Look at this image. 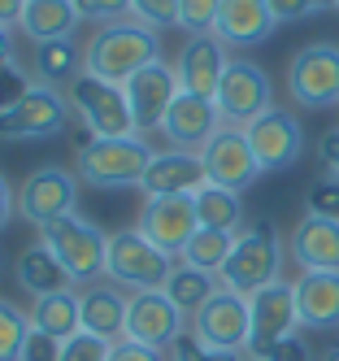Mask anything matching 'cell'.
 Instances as JSON below:
<instances>
[{
    "instance_id": "9a60e30c",
    "label": "cell",
    "mask_w": 339,
    "mask_h": 361,
    "mask_svg": "<svg viewBox=\"0 0 339 361\" xmlns=\"http://www.w3.org/2000/svg\"><path fill=\"white\" fill-rule=\"evenodd\" d=\"M122 92H126L130 118H135V135L144 140L148 131H161L166 109L174 105V96H178L183 87H178L174 66L152 61V66H144V70L135 74V79H126V83H122Z\"/></svg>"
},
{
    "instance_id": "bcb514c9",
    "label": "cell",
    "mask_w": 339,
    "mask_h": 361,
    "mask_svg": "<svg viewBox=\"0 0 339 361\" xmlns=\"http://www.w3.org/2000/svg\"><path fill=\"white\" fill-rule=\"evenodd\" d=\"M22 9H26V0H0V27H13V22H22Z\"/></svg>"
},
{
    "instance_id": "4316f807",
    "label": "cell",
    "mask_w": 339,
    "mask_h": 361,
    "mask_svg": "<svg viewBox=\"0 0 339 361\" xmlns=\"http://www.w3.org/2000/svg\"><path fill=\"white\" fill-rule=\"evenodd\" d=\"M18 288H22L26 296H52V292L74 288V283H70V274L61 270V262L52 257V248H48L44 240H35L31 248L18 257Z\"/></svg>"
},
{
    "instance_id": "9c48e42d",
    "label": "cell",
    "mask_w": 339,
    "mask_h": 361,
    "mask_svg": "<svg viewBox=\"0 0 339 361\" xmlns=\"http://www.w3.org/2000/svg\"><path fill=\"white\" fill-rule=\"evenodd\" d=\"M74 204H78V178L61 166H39L18 188V218H26L35 231L78 214Z\"/></svg>"
},
{
    "instance_id": "83f0119b",
    "label": "cell",
    "mask_w": 339,
    "mask_h": 361,
    "mask_svg": "<svg viewBox=\"0 0 339 361\" xmlns=\"http://www.w3.org/2000/svg\"><path fill=\"white\" fill-rule=\"evenodd\" d=\"M31 326L52 335V340H70L78 335V288H66V292H52V296H35L31 300Z\"/></svg>"
},
{
    "instance_id": "3957f363",
    "label": "cell",
    "mask_w": 339,
    "mask_h": 361,
    "mask_svg": "<svg viewBox=\"0 0 339 361\" xmlns=\"http://www.w3.org/2000/svg\"><path fill=\"white\" fill-rule=\"evenodd\" d=\"M148 161H152V148L140 135H126V140H96L92 135L87 144H78V178L100 192L140 188Z\"/></svg>"
},
{
    "instance_id": "5bb4252c",
    "label": "cell",
    "mask_w": 339,
    "mask_h": 361,
    "mask_svg": "<svg viewBox=\"0 0 339 361\" xmlns=\"http://www.w3.org/2000/svg\"><path fill=\"white\" fill-rule=\"evenodd\" d=\"M248 309H252V335H248V357L266 353L270 344L287 340V335L300 331V309H296V288L287 279L270 283L248 296Z\"/></svg>"
},
{
    "instance_id": "2e32d148",
    "label": "cell",
    "mask_w": 339,
    "mask_h": 361,
    "mask_svg": "<svg viewBox=\"0 0 339 361\" xmlns=\"http://www.w3.org/2000/svg\"><path fill=\"white\" fill-rule=\"evenodd\" d=\"M244 135L257 152V161L261 170H292L300 161V152H304V126L292 109H270V114H261L257 122L244 126Z\"/></svg>"
},
{
    "instance_id": "6da1fadb",
    "label": "cell",
    "mask_w": 339,
    "mask_h": 361,
    "mask_svg": "<svg viewBox=\"0 0 339 361\" xmlns=\"http://www.w3.org/2000/svg\"><path fill=\"white\" fill-rule=\"evenodd\" d=\"M83 57H87V74L122 87L144 66L161 61V39H156V31L140 27V22H104L83 44Z\"/></svg>"
},
{
    "instance_id": "4fadbf2b",
    "label": "cell",
    "mask_w": 339,
    "mask_h": 361,
    "mask_svg": "<svg viewBox=\"0 0 339 361\" xmlns=\"http://www.w3.org/2000/svg\"><path fill=\"white\" fill-rule=\"evenodd\" d=\"M192 335L204 340L209 348H226V353H248V335H252V309L248 296L218 288L200 305V314L192 318Z\"/></svg>"
},
{
    "instance_id": "4dcf8cb0",
    "label": "cell",
    "mask_w": 339,
    "mask_h": 361,
    "mask_svg": "<svg viewBox=\"0 0 339 361\" xmlns=\"http://www.w3.org/2000/svg\"><path fill=\"white\" fill-rule=\"evenodd\" d=\"M230 248H235V235H230V231H204V226H200L196 235L187 240V248H183L178 262L200 266V270H209V274H222Z\"/></svg>"
},
{
    "instance_id": "ac0fdd59",
    "label": "cell",
    "mask_w": 339,
    "mask_h": 361,
    "mask_svg": "<svg viewBox=\"0 0 339 361\" xmlns=\"http://www.w3.org/2000/svg\"><path fill=\"white\" fill-rule=\"evenodd\" d=\"M226 66H230V48H226L214 31H204V35H187V44L178 48L174 74H178V87H183V92L214 100L222 74H226Z\"/></svg>"
},
{
    "instance_id": "ee69618b",
    "label": "cell",
    "mask_w": 339,
    "mask_h": 361,
    "mask_svg": "<svg viewBox=\"0 0 339 361\" xmlns=\"http://www.w3.org/2000/svg\"><path fill=\"white\" fill-rule=\"evenodd\" d=\"M318 161H322V170H326V174H335V178H339V126H331V131L318 140Z\"/></svg>"
},
{
    "instance_id": "c3c4849f",
    "label": "cell",
    "mask_w": 339,
    "mask_h": 361,
    "mask_svg": "<svg viewBox=\"0 0 339 361\" xmlns=\"http://www.w3.org/2000/svg\"><path fill=\"white\" fill-rule=\"evenodd\" d=\"M318 361H339V340H335V344H326V348H322V357H318Z\"/></svg>"
},
{
    "instance_id": "ba28073f",
    "label": "cell",
    "mask_w": 339,
    "mask_h": 361,
    "mask_svg": "<svg viewBox=\"0 0 339 361\" xmlns=\"http://www.w3.org/2000/svg\"><path fill=\"white\" fill-rule=\"evenodd\" d=\"M70 122V100L57 87L35 83L13 109L0 114V140L9 144H31V140H57Z\"/></svg>"
},
{
    "instance_id": "603a6c76",
    "label": "cell",
    "mask_w": 339,
    "mask_h": 361,
    "mask_svg": "<svg viewBox=\"0 0 339 361\" xmlns=\"http://www.w3.org/2000/svg\"><path fill=\"white\" fill-rule=\"evenodd\" d=\"M126 305H130V296H122V288L109 279L92 283V288H78V326L87 335L118 344L126 331Z\"/></svg>"
},
{
    "instance_id": "1f68e13d",
    "label": "cell",
    "mask_w": 339,
    "mask_h": 361,
    "mask_svg": "<svg viewBox=\"0 0 339 361\" xmlns=\"http://www.w3.org/2000/svg\"><path fill=\"white\" fill-rule=\"evenodd\" d=\"M26 335H31V318L22 309H13L9 300H0V361H18Z\"/></svg>"
},
{
    "instance_id": "f35d334b",
    "label": "cell",
    "mask_w": 339,
    "mask_h": 361,
    "mask_svg": "<svg viewBox=\"0 0 339 361\" xmlns=\"http://www.w3.org/2000/svg\"><path fill=\"white\" fill-rule=\"evenodd\" d=\"M74 9L83 22H122L130 13V0H74Z\"/></svg>"
},
{
    "instance_id": "e0dca14e",
    "label": "cell",
    "mask_w": 339,
    "mask_h": 361,
    "mask_svg": "<svg viewBox=\"0 0 339 361\" xmlns=\"http://www.w3.org/2000/svg\"><path fill=\"white\" fill-rule=\"evenodd\" d=\"M140 235H148L161 252H170L174 262L183 257L187 240L200 231L196 222V200L192 196H152L144 200V214H140Z\"/></svg>"
},
{
    "instance_id": "7dc6e473",
    "label": "cell",
    "mask_w": 339,
    "mask_h": 361,
    "mask_svg": "<svg viewBox=\"0 0 339 361\" xmlns=\"http://www.w3.org/2000/svg\"><path fill=\"white\" fill-rule=\"evenodd\" d=\"M5 61H13V35L0 27V66H5Z\"/></svg>"
},
{
    "instance_id": "d6a6232c",
    "label": "cell",
    "mask_w": 339,
    "mask_h": 361,
    "mask_svg": "<svg viewBox=\"0 0 339 361\" xmlns=\"http://www.w3.org/2000/svg\"><path fill=\"white\" fill-rule=\"evenodd\" d=\"M304 214H318V218H335L339 222V178L335 174H318L304 192Z\"/></svg>"
},
{
    "instance_id": "d4e9b609",
    "label": "cell",
    "mask_w": 339,
    "mask_h": 361,
    "mask_svg": "<svg viewBox=\"0 0 339 361\" xmlns=\"http://www.w3.org/2000/svg\"><path fill=\"white\" fill-rule=\"evenodd\" d=\"M83 74H87V57H83V48H78L74 39L35 44V83L57 87V92H70Z\"/></svg>"
},
{
    "instance_id": "52a82bcc",
    "label": "cell",
    "mask_w": 339,
    "mask_h": 361,
    "mask_svg": "<svg viewBox=\"0 0 339 361\" xmlns=\"http://www.w3.org/2000/svg\"><path fill=\"white\" fill-rule=\"evenodd\" d=\"M214 105H218V114H222L226 126H240V131H244L248 122H257L261 114L274 109V83H270V74L261 70L257 61L230 57L222 83H218Z\"/></svg>"
},
{
    "instance_id": "7c38bea8",
    "label": "cell",
    "mask_w": 339,
    "mask_h": 361,
    "mask_svg": "<svg viewBox=\"0 0 339 361\" xmlns=\"http://www.w3.org/2000/svg\"><path fill=\"white\" fill-rule=\"evenodd\" d=\"M200 166H204V178L214 188L240 192V196L257 183L261 174H266V170H261V161H257V152H252V144H248V135L240 131V126H222V131L200 148Z\"/></svg>"
},
{
    "instance_id": "30bf717a",
    "label": "cell",
    "mask_w": 339,
    "mask_h": 361,
    "mask_svg": "<svg viewBox=\"0 0 339 361\" xmlns=\"http://www.w3.org/2000/svg\"><path fill=\"white\" fill-rule=\"evenodd\" d=\"M70 105L78 109L87 135H96V140H126V135H135V118H130L126 92L118 83H104V79H96V74H83V79L70 87Z\"/></svg>"
},
{
    "instance_id": "8fae6325",
    "label": "cell",
    "mask_w": 339,
    "mask_h": 361,
    "mask_svg": "<svg viewBox=\"0 0 339 361\" xmlns=\"http://www.w3.org/2000/svg\"><path fill=\"white\" fill-rule=\"evenodd\" d=\"M187 322H192V318L183 314V309H178L161 288H152V292H130L122 340L144 344V348H156V353H170L174 340L187 331Z\"/></svg>"
},
{
    "instance_id": "d590c367",
    "label": "cell",
    "mask_w": 339,
    "mask_h": 361,
    "mask_svg": "<svg viewBox=\"0 0 339 361\" xmlns=\"http://www.w3.org/2000/svg\"><path fill=\"white\" fill-rule=\"evenodd\" d=\"M218 9H222V0H178V27L187 35H204V31H214Z\"/></svg>"
},
{
    "instance_id": "b9f144b4",
    "label": "cell",
    "mask_w": 339,
    "mask_h": 361,
    "mask_svg": "<svg viewBox=\"0 0 339 361\" xmlns=\"http://www.w3.org/2000/svg\"><path fill=\"white\" fill-rule=\"evenodd\" d=\"M57 357H61V340H52V335H44V331L31 326V335H26L18 361H57Z\"/></svg>"
},
{
    "instance_id": "836d02e7",
    "label": "cell",
    "mask_w": 339,
    "mask_h": 361,
    "mask_svg": "<svg viewBox=\"0 0 339 361\" xmlns=\"http://www.w3.org/2000/svg\"><path fill=\"white\" fill-rule=\"evenodd\" d=\"M130 22H140L148 31L178 27V0H130Z\"/></svg>"
},
{
    "instance_id": "f6af8a7d",
    "label": "cell",
    "mask_w": 339,
    "mask_h": 361,
    "mask_svg": "<svg viewBox=\"0 0 339 361\" xmlns=\"http://www.w3.org/2000/svg\"><path fill=\"white\" fill-rule=\"evenodd\" d=\"M13 218H18V192L9 188V178L0 174V231H5Z\"/></svg>"
},
{
    "instance_id": "f546056e",
    "label": "cell",
    "mask_w": 339,
    "mask_h": 361,
    "mask_svg": "<svg viewBox=\"0 0 339 361\" xmlns=\"http://www.w3.org/2000/svg\"><path fill=\"white\" fill-rule=\"evenodd\" d=\"M192 200H196V222L204 231H230V235H240V226H244V200H240V192H226V188L204 183L200 192H192Z\"/></svg>"
},
{
    "instance_id": "8992f818",
    "label": "cell",
    "mask_w": 339,
    "mask_h": 361,
    "mask_svg": "<svg viewBox=\"0 0 339 361\" xmlns=\"http://www.w3.org/2000/svg\"><path fill=\"white\" fill-rule=\"evenodd\" d=\"M174 270V257L161 252L148 235L140 231H113L109 235V252H104V279L130 292H152L166 288V279Z\"/></svg>"
},
{
    "instance_id": "8d00e7d4",
    "label": "cell",
    "mask_w": 339,
    "mask_h": 361,
    "mask_svg": "<svg viewBox=\"0 0 339 361\" xmlns=\"http://www.w3.org/2000/svg\"><path fill=\"white\" fill-rule=\"evenodd\" d=\"M109 348H113L109 340L78 331V335H70V340H61V357L57 361H109Z\"/></svg>"
},
{
    "instance_id": "7402d4cb",
    "label": "cell",
    "mask_w": 339,
    "mask_h": 361,
    "mask_svg": "<svg viewBox=\"0 0 339 361\" xmlns=\"http://www.w3.org/2000/svg\"><path fill=\"white\" fill-rule=\"evenodd\" d=\"M209 183L204 166H200V152H183V148H166V152H152V161L144 170V183L140 192L152 196H192Z\"/></svg>"
},
{
    "instance_id": "7a4b0ae2",
    "label": "cell",
    "mask_w": 339,
    "mask_h": 361,
    "mask_svg": "<svg viewBox=\"0 0 339 361\" xmlns=\"http://www.w3.org/2000/svg\"><path fill=\"white\" fill-rule=\"evenodd\" d=\"M222 288L240 292V296H252L261 288L283 279V240H278V226L270 218H257L248 222L240 235H235V248L222 266Z\"/></svg>"
},
{
    "instance_id": "74e56055",
    "label": "cell",
    "mask_w": 339,
    "mask_h": 361,
    "mask_svg": "<svg viewBox=\"0 0 339 361\" xmlns=\"http://www.w3.org/2000/svg\"><path fill=\"white\" fill-rule=\"evenodd\" d=\"M31 87H35V79H31V74H26L18 61H5V66H0V114H5V109H13L18 100H22L26 92H31Z\"/></svg>"
},
{
    "instance_id": "d6986e66",
    "label": "cell",
    "mask_w": 339,
    "mask_h": 361,
    "mask_svg": "<svg viewBox=\"0 0 339 361\" xmlns=\"http://www.w3.org/2000/svg\"><path fill=\"white\" fill-rule=\"evenodd\" d=\"M222 114L214 100L204 96H192V92H178L174 105L166 109V122H161V135L170 148H183V152H200L209 140L222 131Z\"/></svg>"
},
{
    "instance_id": "681fc988",
    "label": "cell",
    "mask_w": 339,
    "mask_h": 361,
    "mask_svg": "<svg viewBox=\"0 0 339 361\" xmlns=\"http://www.w3.org/2000/svg\"><path fill=\"white\" fill-rule=\"evenodd\" d=\"M248 361H257V357H248Z\"/></svg>"
},
{
    "instance_id": "ffe728a7",
    "label": "cell",
    "mask_w": 339,
    "mask_h": 361,
    "mask_svg": "<svg viewBox=\"0 0 339 361\" xmlns=\"http://www.w3.org/2000/svg\"><path fill=\"white\" fill-rule=\"evenodd\" d=\"M287 257L300 266V274H339V222L300 214L287 235Z\"/></svg>"
},
{
    "instance_id": "7bdbcfd3",
    "label": "cell",
    "mask_w": 339,
    "mask_h": 361,
    "mask_svg": "<svg viewBox=\"0 0 339 361\" xmlns=\"http://www.w3.org/2000/svg\"><path fill=\"white\" fill-rule=\"evenodd\" d=\"M109 361H170V353H156V348H144V344L118 340V344L109 348Z\"/></svg>"
},
{
    "instance_id": "44dd1931",
    "label": "cell",
    "mask_w": 339,
    "mask_h": 361,
    "mask_svg": "<svg viewBox=\"0 0 339 361\" xmlns=\"http://www.w3.org/2000/svg\"><path fill=\"white\" fill-rule=\"evenodd\" d=\"M274 31H278V18L270 9V0H222L214 22V35L226 48H257Z\"/></svg>"
},
{
    "instance_id": "484cf974",
    "label": "cell",
    "mask_w": 339,
    "mask_h": 361,
    "mask_svg": "<svg viewBox=\"0 0 339 361\" xmlns=\"http://www.w3.org/2000/svg\"><path fill=\"white\" fill-rule=\"evenodd\" d=\"M78 22H83V18H78L74 0H26L18 27L31 35L35 44H48V39H74Z\"/></svg>"
},
{
    "instance_id": "f1b7e54d",
    "label": "cell",
    "mask_w": 339,
    "mask_h": 361,
    "mask_svg": "<svg viewBox=\"0 0 339 361\" xmlns=\"http://www.w3.org/2000/svg\"><path fill=\"white\" fill-rule=\"evenodd\" d=\"M222 288V279L218 274H209V270H200V266H187V262H174V270H170V279H166V296L183 309L187 318H196L200 314V305L209 300Z\"/></svg>"
},
{
    "instance_id": "ab89813d",
    "label": "cell",
    "mask_w": 339,
    "mask_h": 361,
    "mask_svg": "<svg viewBox=\"0 0 339 361\" xmlns=\"http://www.w3.org/2000/svg\"><path fill=\"white\" fill-rule=\"evenodd\" d=\"M270 9L278 18V27L283 22H300L309 13H326V9H339V0H270Z\"/></svg>"
},
{
    "instance_id": "60d3db41",
    "label": "cell",
    "mask_w": 339,
    "mask_h": 361,
    "mask_svg": "<svg viewBox=\"0 0 339 361\" xmlns=\"http://www.w3.org/2000/svg\"><path fill=\"white\" fill-rule=\"evenodd\" d=\"M257 361H313V348H309L304 335L296 331V335H287V340L270 344L266 353H257Z\"/></svg>"
},
{
    "instance_id": "cb8c5ba5",
    "label": "cell",
    "mask_w": 339,
    "mask_h": 361,
    "mask_svg": "<svg viewBox=\"0 0 339 361\" xmlns=\"http://www.w3.org/2000/svg\"><path fill=\"white\" fill-rule=\"evenodd\" d=\"M292 288L300 331H339V274H300Z\"/></svg>"
},
{
    "instance_id": "e575fe53",
    "label": "cell",
    "mask_w": 339,
    "mask_h": 361,
    "mask_svg": "<svg viewBox=\"0 0 339 361\" xmlns=\"http://www.w3.org/2000/svg\"><path fill=\"white\" fill-rule=\"evenodd\" d=\"M170 361H248V353H226V348H209L204 340H196L192 331H183L174 348H170Z\"/></svg>"
},
{
    "instance_id": "5b68a950",
    "label": "cell",
    "mask_w": 339,
    "mask_h": 361,
    "mask_svg": "<svg viewBox=\"0 0 339 361\" xmlns=\"http://www.w3.org/2000/svg\"><path fill=\"white\" fill-rule=\"evenodd\" d=\"M287 96L296 100V109L309 114L339 109V44L313 39L296 48L287 61Z\"/></svg>"
},
{
    "instance_id": "277c9868",
    "label": "cell",
    "mask_w": 339,
    "mask_h": 361,
    "mask_svg": "<svg viewBox=\"0 0 339 361\" xmlns=\"http://www.w3.org/2000/svg\"><path fill=\"white\" fill-rule=\"evenodd\" d=\"M39 240L52 248V257L61 262V270L70 274L74 288H92V283L104 279V252H109V235L87 222V218H61V222H52L39 231Z\"/></svg>"
}]
</instances>
